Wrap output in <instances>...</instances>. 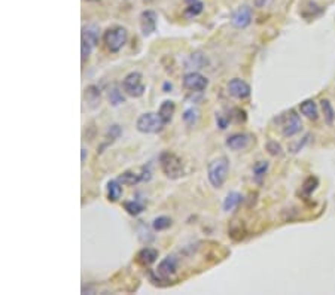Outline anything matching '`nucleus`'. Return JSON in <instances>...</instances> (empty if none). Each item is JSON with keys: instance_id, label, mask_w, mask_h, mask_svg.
Returning <instances> with one entry per match:
<instances>
[{"instance_id": "obj_21", "label": "nucleus", "mask_w": 335, "mask_h": 295, "mask_svg": "<svg viewBox=\"0 0 335 295\" xmlns=\"http://www.w3.org/2000/svg\"><path fill=\"white\" fill-rule=\"evenodd\" d=\"M182 120H183V123L188 127H194L198 123V120H200V112H198V109H195V107L186 109L183 112V115H182Z\"/></svg>"}, {"instance_id": "obj_6", "label": "nucleus", "mask_w": 335, "mask_h": 295, "mask_svg": "<svg viewBox=\"0 0 335 295\" xmlns=\"http://www.w3.org/2000/svg\"><path fill=\"white\" fill-rule=\"evenodd\" d=\"M302 129L301 118L295 110H289L282 116V133L285 137H292Z\"/></svg>"}, {"instance_id": "obj_20", "label": "nucleus", "mask_w": 335, "mask_h": 295, "mask_svg": "<svg viewBox=\"0 0 335 295\" xmlns=\"http://www.w3.org/2000/svg\"><path fill=\"white\" fill-rule=\"evenodd\" d=\"M241 201H243V196L240 193H230L225 197V200H224V204H222L224 210L225 212H233V210H235L240 206Z\"/></svg>"}, {"instance_id": "obj_27", "label": "nucleus", "mask_w": 335, "mask_h": 295, "mask_svg": "<svg viewBox=\"0 0 335 295\" xmlns=\"http://www.w3.org/2000/svg\"><path fill=\"white\" fill-rule=\"evenodd\" d=\"M107 96H109V103H110L112 106H119V104L125 103V97L122 96V93L119 91L118 87H112V88L109 90Z\"/></svg>"}, {"instance_id": "obj_9", "label": "nucleus", "mask_w": 335, "mask_h": 295, "mask_svg": "<svg viewBox=\"0 0 335 295\" xmlns=\"http://www.w3.org/2000/svg\"><path fill=\"white\" fill-rule=\"evenodd\" d=\"M252 18H253V12H252V8L247 6V5H243L240 6L231 17V24L235 27V29H246L250 23H252Z\"/></svg>"}, {"instance_id": "obj_5", "label": "nucleus", "mask_w": 335, "mask_h": 295, "mask_svg": "<svg viewBox=\"0 0 335 295\" xmlns=\"http://www.w3.org/2000/svg\"><path fill=\"white\" fill-rule=\"evenodd\" d=\"M122 90L127 96L130 97H142L146 91V87L142 82V73L139 72H130L124 79H122Z\"/></svg>"}, {"instance_id": "obj_3", "label": "nucleus", "mask_w": 335, "mask_h": 295, "mask_svg": "<svg viewBox=\"0 0 335 295\" xmlns=\"http://www.w3.org/2000/svg\"><path fill=\"white\" fill-rule=\"evenodd\" d=\"M127 39H128L127 29L122 26H112L103 34V40H104L107 51H110L113 54L121 51V48L127 43Z\"/></svg>"}, {"instance_id": "obj_14", "label": "nucleus", "mask_w": 335, "mask_h": 295, "mask_svg": "<svg viewBox=\"0 0 335 295\" xmlns=\"http://www.w3.org/2000/svg\"><path fill=\"white\" fill-rule=\"evenodd\" d=\"M99 39H100V34H99V27L94 26V24H90V26H85L82 29V36H81V40L90 43L93 48L97 46L99 43Z\"/></svg>"}, {"instance_id": "obj_1", "label": "nucleus", "mask_w": 335, "mask_h": 295, "mask_svg": "<svg viewBox=\"0 0 335 295\" xmlns=\"http://www.w3.org/2000/svg\"><path fill=\"white\" fill-rule=\"evenodd\" d=\"M230 173V161L227 157L215 158L207 167V178L213 188H222Z\"/></svg>"}, {"instance_id": "obj_34", "label": "nucleus", "mask_w": 335, "mask_h": 295, "mask_svg": "<svg viewBox=\"0 0 335 295\" xmlns=\"http://www.w3.org/2000/svg\"><path fill=\"white\" fill-rule=\"evenodd\" d=\"M267 2H268V0H255V6L262 8V6H265V5H267Z\"/></svg>"}, {"instance_id": "obj_18", "label": "nucleus", "mask_w": 335, "mask_h": 295, "mask_svg": "<svg viewBox=\"0 0 335 295\" xmlns=\"http://www.w3.org/2000/svg\"><path fill=\"white\" fill-rule=\"evenodd\" d=\"M300 110L304 116H307L308 120L316 121L319 118V110H317V104L313 100H305L300 104Z\"/></svg>"}, {"instance_id": "obj_30", "label": "nucleus", "mask_w": 335, "mask_h": 295, "mask_svg": "<svg viewBox=\"0 0 335 295\" xmlns=\"http://www.w3.org/2000/svg\"><path fill=\"white\" fill-rule=\"evenodd\" d=\"M93 49H94V48H93L90 43L81 40V58H82V62H87V60H88L90 55H91V52H93Z\"/></svg>"}, {"instance_id": "obj_31", "label": "nucleus", "mask_w": 335, "mask_h": 295, "mask_svg": "<svg viewBox=\"0 0 335 295\" xmlns=\"http://www.w3.org/2000/svg\"><path fill=\"white\" fill-rule=\"evenodd\" d=\"M216 123H218V127L221 130H225L230 126V123H231V116H225L222 113H218L216 115Z\"/></svg>"}, {"instance_id": "obj_32", "label": "nucleus", "mask_w": 335, "mask_h": 295, "mask_svg": "<svg viewBox=\"0 0 335 295\" xmlns=\"http://www.w3.org/2000/svg\"><path fill=\"white\" fill-rule=\"evenodd\" d=\"M233 112H234L235 115L230 113L231 120H233V118H235V121H237V123H246V120H247V115H246V112H244L243 109L237 107V109H233Z\"/></svg>"}, {"instance_id": "obj_13", "label": "nucleus", "mask_w": 335, "mask_h": 295, "mask_svg": "<svg viewBox=\"0 0 335 295\" xmlns=\"http://www.w3.org/2000/svg\"><path fill=\"white\" fill-rule=\"evenodd\" d=\"M158 260V251L154 248H143L137 252L136 255V261L137 264H140L142 267H149L152 265L155 261Z\"/></svg>"}, {"instance_id": "obj_36", "label": "nucleus", "mask_w": 335, "mask_h": 295, "mask_svg": "<svg viewBox=\"0 0 335 295\" xmlns=\"http://www.w3.org/2000/svg\"><path fill=\"white\" fill-rule=\"evenodd\" d=\"M163 88H164V91H166V93H168V90H171V84H168V82H166V84H164V87H163Z\"/></svg>"}, {"instance_id": "obj_28", "label": "nucleus", "mask_w": 335, "mask_h": 295, "mask_svg": "<svg viewBox=\"0 0 335 295\" xmlns=\"http://www.w3.org/2000/svg\"><path fill=\"white\" fill-rule=\"evenodd\" d=\"M171 224H173L171 218H168V216H158V218L154 219L152 228H154L155 231H164V229L170 228Z\"/></svg>"}, {"instance_id": "obj_4", "label": "nucleus", "mask_w": 335, "mask_h": 295, "mask_svg": "<svg viewBox=\"0 0 335 295\" xmlns=\"http://www.w3.org/2000/svg\"><path fill=\"white\" fill-rule=\"evenodd\" d=\"M166 123L161 120V116L154 112H146L137 118L136 127L143 134H155L160 133L164 129Z\"/></svg>"}, {"instance_id": "obj_37", "label": "nucleus", "mask_w": 335, "mask_h": 295, "mask_svg": "<svg viewBox=\"0 0 335 295\" xmlns=\"http://www.w3.org/2000/svg\"><path fill=\"white\" fill-rule=\"evenodd\" d=\"M185 2H188V3H194V2H198V0H185Z\"/></svg>"}, {"instance_id": "obj_29", "label": "nucleus", "mask_w": 335, "mask_h": 295, "mask_svg": "<svg viewBox=\"0 0 335 295\" xmlns=\"http://www.w3.org/2000/svg\"><path fill=\"white\" fill-rule=\"evenodd\" d=\"M265 148H267L268 154H271L273 157H280V155L283 154V151H282V146H280V143H277V142H274V140H270V142H267Z\"/></svg>"}, {"instance_id": "obj_12", "label": "nucleus", "mask_w": 335, "mask_h": 295, "mask_svg": "<svg viewBox=\"0 0 335 295\" xmlns=\"http://www.w3.org/2000/svg\"><path fill=\"white\" fill-rule=\"evenodd\" d=\"M250 142V136L246 134V133H235V134H231L228 139H227V146L233 151H241V149H246L247 145Z\"/></svg>"}, {"instance_id": "obj_2", "label": "nucleus", "mask_w": 335, "mask_h": 295, "mask_svg": "<svg viewBox=\"0 0 335 295\" xmlns=\"http://www.w3.org/2000/svg\"><path fill=\"white\" fill-rule=\"evenodd\" d=\"M160 165L163 173L167 176L168 179H179L183 176V164L182 160L174 155L173 152L164 151L160 155Z\"/></svg>"}, {"instance_id": "obj_33", "label": "nucleus", "mask_w": 335, "mask_h": 295, "mask_svg": "<svg viewBox=\"0 0 335 295\" xmlns=\"http://www.w3.org/2000/svg\"><path fill=\"white\" fill-rule=\"evenodd\" d=\"M121 134H122V129H121L119 126H116V124L110 126V129L107 130V136H110V139H112V140L118 139Z\"/></svg>"}, {"instance_id": "obj_15", "label": "nucleus", "mask_w": 335, "mask_h": 295, "mask_svg": "<svg viewBox=\"0 0 335 295\" xmlns=\"http://www.w3.org/2000/svg\"><path fill=\"white\" fill-rule=\"evenodd\" d=\"M84 97H85V101L88 103V106H90L91 109H96L97 106H100L101 93H100L99 87H96V85H88V87L85 88Z\"/></svg>"}, {"instance_id": "obj_7", "label": "nucleus", "mask_w": 335, "mask_h": 295, "mask_svg": "<svg viewBox=\"0 0 335 295\" xmlns=\"http://www.w3.org/2000/svg\"><path fill=\"white\" fill-rule=\"evenodd\" d=\"M183 87L192 93H201L204 91L209 85V79L197 72H189L183 76Z\"/></svg>"}, {"instance_id": "obj_24", "label": "nucleus", "mask_w": 335, "mask_h": 295, "mask_svg": "<svg viewBox=\"0 0 335 295\" xmlns=\"http://www.w3.org/2000/svg\"><path fill=\"white\" fill-rule=\"evenodd\" d=\"M125 212L131 216H139L143 212V204H140L137 200H131V201H124L122 203Z\"/></svg>"}, {"instance_id": "obj_10", "label": "nucleus", "mask_w": 335, "mask_h": 295, "mask_svg": "<svg viewBox=\"0 0 335 295\" xmlns=\"http://www.w3.org/2000/svg\"><path fill=\"white\" fill-rule=\"evenodd\" d=\"M157 21H158V17L151 9L143 11L140 14V30L143 36H151L157 30Z\"/></svg>"}, {"instance_id": "obj_19", "label": "nucleus", "mask_w": 335, "mask_h": 295, "mask_svg": "<svg viewBox=\"0 0 335 295\" xmlns=\"http://www.w3.org/2000/svg\"><path fill=\"white\" fill-rule=\"evenodd\" d=\"M122 196V184L115 179V181H109L107 182V200L115 203L121 198Z\"/></svg>"}, {"instance_id": "obj_16", "label": "nucleus", "mask_w": 335, "mask_h": 295, "mask_svg": "<svg viewBox=\"0 0 335 295\" xmlns=\"http://www.w3.org/2000/svg\"><path fill=\"white\" fill-rule=\"evenodd\" d=\"M174 110H176L174 101H173V100H164V101L161 103L160 109H158V115L161 116V120H163L166 124H168V123L171 121L173 115H174Z\"/></svg>"}, {"instance_id": "obj_25", "label": "nucleus", "mask_w": 335, "mask_h": 295, "mask_svg": "<svg viewBox=\"0 0 335 295\" xmlns=\"http://www.w3.org/2000/svg\"><path fill=\"white\" fill-rule=\"evenodd\" d=\"M320 106H322V110H323V115H325V121L328 126H332L334 120H335V112H334V107L331 104L329 100H322L320 101Z\"/></svg>"}, {"instance_id": "obj_23", "label": "nucleus", "mask_w": 335, "mask_h": 295, "mask_svg": "<svg viewBox=\"0 0 335 295\" xmlns=\"http://www.w3.org/2000/svg\"><path fill=\"white\" fill-rule=\"evenodd\" d=\"M317 185H319V179L314 178V176H310V178H307L305 182L301 187V194L308 198L314 193V190L317 188Z\"/></svg>"}, {"instance_id": "obj_17", "label": "nucleus", "mask_w": 335, "mask_h": 295, "mask_svg": "<svg viewBox=\"0 0 335 295\" xmlns=\"http://www.w3.org/2000/svg\"><path fill=\"white\" fill-rule=\"evenodd\" d=\"M118 181L125 187H134V185H137L140 181H143V176L134 173V171H124L118 176Z\"/></svg>"}, {"instance_id": "obj_35", "label": "nucleus", "mask_w": 335, "mask_h": 295, "mask_svg": "<svg viewBox=\"0 0 335 295\" xmlns=\"http://www.w3.org/2000/svg\"><path fill=\"white\" fill-rule=\"evenodd\" d=\"M85 158H87V149L82 148V149H81V161H82V164L85 163Z\"/></svg>"}, {"instance_id": "obj_22", "label": "nucleus", "mask_w": 335, "mask_h": 295, "mask_svg": "<svg viewBox=\"0 0 335 295\" xmlns=\"http://www.w3.org/2000/svg\"><path fill=\"white\" fill-rule=\"evenodd\" d=\"M268 167H270V164H268V161H258L255 165H253V178L258 184L262 182V179L265 178V174L268 171Z\"/></svg>"}, {"instance_id": "obj_38", "label": "nucleus", "mask_w": 335, "mask_h": 295, "mask_svg": "<svg viewBox=\"0 0 335 295\" xmlns=\"http://www.w3.org/2000/svg\"><path fill=\"white\" fill-rule=\"evenodd\" d=\"M90 2H91V0H90ZM94 2H99V0H94Z\"/></svg>"}, {"instance_id": "obj_26", "label": "nucleus", "mask_w": 335, "mask_h": 295, "mask_svg": "<svg viewBox=\"0 0 335 295\" xmlns=\"http://www.w3.org/2000/svg\"><path fill=\"white\" fill-rule=\"evenodd\" d=\"M203 9H204V5H203V3H201V2H194V3H189L188 8H185L183 15H185L188 20H191V18L198 17L201 12H203Z\"/></svg>"}, {"instance_id": "obj_11", "label": "nucleus", "mask_w": 335, "mask_h": 295, "mask_svg": "<svg viewBox=\"0 0 335 295\" xmlns=\"http://www.w3.org/2000/svg\"><path fill=\"white\" fill-rule=\"evenodd\" d=\"M177 264H179V262H177V258H176L174 255H167V257L158 264L157 273H158L163 279L168 280L170 276L176 274V271H177Z\"/></svg>"}, {"instance_id": "obj_8", "label": "nucleus", "mask_w": 335, "mask_h": 295, "mask_svg": "<svg viewBox=\"0 0 335 295\" xmlns=\"http://www.w3.org/2000/svg\"><path fill=\"white\" fill-rule=\"evenodd\" d=\"M227 90H228V94L233 96L234 98H238V100H246L250 97V87L247 82H244L243 79L240 78H234L228 82L227 85Z\"/></svg>"}]
</instances>
